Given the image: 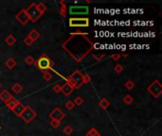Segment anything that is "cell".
I'll return each mask as SVG.
<instances>
[{
    "label": "cell",
    "instance_id": "obj_1",
    "mask_svg": "<svg viewBox=\"0 0 162 136\" xmlns=\"http://www.w3.org/2000/svg\"><path fill=\"white\" fill-rule=\"evenodd\" d=\"M94 42L85 32H72L62 44L63 49L76 62H81L94 49Z\"/></svg>",
    "mask_w": 162,
    "mask_h": 136
},
{
    "label": "cell",
    "instance_id": "obj_2",
    "mask_svg": "<svg viewBox=\"0 0 162 136\" xmlns=\"http://www.w3.org/2000/svg\"><path fill=\"white\" fill-rule=\"evenodd\" d=\"M34 64L39 70L44 72V71H49L50 69H52L54 62L46 53H43L38 58V60L34 62Z\"/></svg>",
    "mask_w": 162,
    "mask_h": 136
},
{
    "label": "cell",
    "instance_id": "obj_3",
    "mask_svg": "<svg viewBox=\"0 0 162 136\" xmlns=\"http://www.w3.org/2000/svg\"><path fill=\"white\" fill-rule=\"evenodd\" d=\"M26 12H27V14L30 18V21H31L32 23L37 22L43 15L41 12L39 11L36 3H31L29 7L26 9Z\"/></svg>",
    "mask_w": 162,
    "mask_h": 136
},
{
    "label": "cell",
    "instance_id": "obj_4",
    "mask_svg": "<svg viewBox=\"0 0 162 136\" xmlns=\"http://www.w3.org/2000/svg\"><path fill=\"white\" fill-rule=\"evenodd\" d=\"M147 91L154 98H158L162 94V84L158 80H154L150 85L147 87Z\"/></svg>",
    "mask_w": 162,
    "mask_h": 136
},
{
    "label": "cell",
    "instance_id": "obj_5",
    "mask_svg": "<svg viewBox=\"0 0 162 136\" xmlns=\"http://www.w3.org/2000/svg\"><path fill=\"white\" fill-rule=\"evenodd\" d=\"M89 19L86 17H71L69 19V27L71 28H87Z\"/></svg>",
    "mask_w": 162,
    "mask_h": 136
},
{
    "label": "cell",
    "instance_id": "obj_6",
    "mask_svg": "<svg viewBox=\"0 0 162 136\" xmlns=\"http://www.w3.org/2000/svg\"><path fill=\"white\" fill-rule=\"evenodd\" d=\"M36 116H37V113H36V112L34 111V110H32L30 106H26L24 112L20 115V117L22 118V120L25 123L29 124V123H30L32 120L36 117Z\"/></svg>",
    "mask_w": 162,
    "mask_h": 136
},
{
    "label": "cell",
    "instance_id": "obj_7",
    "mask_svg": "<svg viewBox=\"0 0 162 136\" xmlns=\"http://www.w3.org/2000/svg\"><path fill=\"white\" fill-rule=\"evenodd\" d=\"M89 9L87 6H70L69 7V14L70 15H85L88 14Z\"/></svg>",
    "mask_w": 162,
    "mask_h": 136
},
{
    "label": "cell",
    "instance_id": "obj_8",
    "mask_svg": "<svg viewBox=\"0 0 162 136\" xmlns=\"http://www.w3.org/2000/svg\"><path fill=\"white\" fill-rule=\"evenodd\" d=\"M69 77H70V79L75 82L76 89H79L83 86V75L82 74V72L80 70H75Z\"/></svg>",
    "mask_w": 162,
    "mask_h": 136
},
{
    "label": "cell",
    "instance_id": "obj_9",
    "mask_svg": "<svg viewBox=\"0 0 162 136\" xmlns=\"http://www.w3.org/2000/svg\"><path fill=\"white\" fill-rule=\"evenodd\" d=\"M66 117V114H64V112L61 111V109L59 108H55L49 113V118L51 120H57L62 122V120H64V118Z\"/></svg>",
    "mask_w": 162,
    "mask_h": 136
},
{
    "label": "cell",
    "instance_id": "obj_10",
    "mask_svg": "<svg viewBox=\"0 0 162 136\" xmlns=\"http://www.w3.org/2000/svg\"><path fill=\"white\" fill-rule=\"evenodd\" d=\"M15 19L18 21V23H20L22 26H25L27 25L30 21V18L27 14V12H26V10L23 9L21 10L20 11L18 12V14L15 15Z\"/></svg>",
    "mask_w": 162,
    "mask_h": 136
},
{
    "label": "cell",
    "instance_id": "obj_11",
    "mask_svg": "<svg viewBox=\"0 0 162 136\" xmlns=\"http://www.w3.org/2000/svg\"><path fill=\"white\" fill-rule=\"evenodd\" d=\"M74 90H75V89H74L72 86H70L69 84H67V82L64 83L63 86H61V93H63L64 95H66V96L70 95L71 94L73 93Z\"/></svg>",
    "mask_w": 162,
    "mask_h": 136
},
{
    "label": "cell",
    "instance_id": "obj_12",
    "mask_svg": "<svg viewBox=\"0 0 162 136\" xmlns=\"http://www.w3.org/2000/svg\"><path fill=\"white\" fill-rule=\"evenodd\" d=\"M26 106L24 104H22L21 102H19L18 104L11 110V112L14 113L16 116H18V117H20V115L22 114V113L24 112V110H25Z\"/></svg>",
    "mask_w": 162,
    "mask_h": 136
},
{
    "label": "cell",
    "instance_id": "obj_13",
    "mask_svg": "<svg viewBox=\"0 0 162 136\" xmlns=\"http://www.w3.org/2000/svg\"><path fill=\"white\" fill-rule=\"evenodd\" d=\"M19 102H20V101L17 100V99L14 98V96H12V95H11V98L7 102H6L5 104H6V106H7V107L11 110H11L14 109V108L18 104Z\"/></svg>",
    "mask_w": 162,
    "mask_h": 136
},
{
    "label": "cell",
    "instance_id": "obj_14",
    "mask_svg": "<svg viewBox=\"0 0 162 136\" xmlns=\"http://www.w3.org/2000/svg\"><path fill=\"white\" fill-rule=\"evenodd\" d=\"M11 98V93L9 92L8 90H3L1 93H0V100L1 101H3L4 103H6L7 102L10 98Z\"/></svg>",
    "mask_w": 162,
    "mask_h": 136
},
{
    "label": "cell",
    "instance_id": "obj_15",
    "mask_svg": "<svg viewBox=\"0 0 162 136\" xmlns=\"http://www.w3.org/2000/svg\"><path fill=\"white\" fill-rule=\"evenodd\" d=\"M60 9H59V14L61 15L62 18H64L67 16V5H66V1H60Z\"/></svg>",
    "mask_w": 162,
    "mask_h": 136
},
{
    "label": "cell",
    "instance_id": "obj_16",
    "mask_svg": "<svg viewBox=\"0 0 162 136\" xmlns=\"http://www.w3.org/2000/svg\"><path fill=\"white\" fill-rule=\"evenodd\" d=\"M5 65L8 69L11 70V69H14L16 66V62H15V60L14 59V58H9V59L6 61Z\"/></svg>",
    "mask_w": 162,
    "mask_h": 136
},
{
    "label": "cell",
    "instance_id": "obj_17",
    "mask_svg": "<svg viewBox=\"0 0 162 136\" xmlns=\"http://www.w3.org/2000/svg\"><path fill=\"white\" fill-rule=\"evenodd\" d=\"M11 91L14 92V94H16V95H18V94H20L22 91H23V86L21 85L20 83H14V85H12V87H11Z\"/></svg>",
    "mask_w": 162,
    "mask_h": 136
},
{
    "label": "cell",
    "instance_id": "obj_18",
    "mask_svg": "<svg viewBox=\"0 0 162 136\" xmlns=\"http://www.w3.org/2000/svg\"><path fill=\"white\" fill-rule=\"evenodd\" d=\"M28 36H29L30 38H31L32 40H33V41L35 42V41H37L38 39L41 37V34L39 33L38 30H36V29H32V30L30 32V33H29Z\"/></svg>",
    "mask_w": 162,
    "mask_h": 136
},
{
    "label": "cell",
    "instance_id": "obj_19",
    "mask_svg": "<svg viewBox=\"0 0 162 136\" xmlns=\"http://www.w3.org/2000/svg\"><path fill=\"white\" fill-rule=\"evenodd\" d=\"M5 42H6V44H7L8 45L11 47V45H14L16 43V38L12 34H11V35H9L7 38L5 39Z\"/></svg>",
    "mask_w": 162,
    "mask_h": 136
},
{
    "label": "cell",
    "instance_id": "obj_20",
    "mask_svg": "<svg viewBox=\"0 0 162 136\" xmlns=\"http://www.w3.org/2000/svg\"><path fill=\"white\" fill-rule=\"evenodd\" d=\"M109 106H110V102L107 100V98H102L99 102V107L102 110H106Z\"/></svg>",
    "mask_w": 162,
    "mask_h": 136
},
{
    "label": "cell",
    "instance_id": "obj_21",
    "mask_svg": "<svg viewBox=\"0 0 162 136\" xmlns=\"http://www.w3.org/2000/svg\"><path fill=\"white\" fill-rule=\"evenodd\" d=\"M37 8H38L39 11H40L42 14H44L45 12H46V11H48V8H47L46 4H45V3H43V2L38 3V4H37Z\"/></svg>",
    "mask_w": 162,
    "mask_h": 136
},
{
    "label": "cell",
    "instance_id": "obj_22",
    "mask_svg": "<svg viewBox=\"0 0 162 136\" xmlns=\"http://www.w3.org/2000/svg\"><path fill=\"white\" fill-rule=\"evenodd\" d=\"M73 128L71 127V126H69V125H67V126H66L64 128H63V132L66 134V135H67V136H69V135H71L73 133Z\"/></svg>",
    "mask_w": 162,
    "mask_h": 136
},
{
    "label": "cell",
    "instance_id": "obj_23",
    "mask_svg": "<svg viewBox=\"0 0 162 136\" xmlns=\"http://www.w3.org/2000/svg\"><path fill=\"white\" fill-rule=\"evenodd\" d=\"M122 100H123V102L125 103L126 105H130V104H132V103L134 102V98H133L132 95H126Z\"/></svg>",
    "mask_w": 162,
    "mask_h": 136
},
{
    "label": "cell",
    "instance_id": "obj_24",
    "mask_svg": "<svg viewBox=\"0 0 162 136\" xmlns=\"http://www.w3.org/2000/svg\"><path fill=\"white\" fill-rule=\"evenodd\" d=\"M52 77H53L52 74H51L49 71H44L43 72V77L46 81H50L52 80Z\"/></svg>",
    "mask_w": 162,
    "mask_h": 136
},
{
    "label": "cell",
    "instance_id": "obj_25",
    "mask_svg": "<svg viewBox=\"0 0 162 136\" xmlns=\"http://www.w3.org/2000/svg\"><path fill=\"white\" fill-rule=\"evenodd\" d=\"M86 136H100V132L97 131L96 128H90L89 131L86 132Z\"/></svg>",
    "mask_w": 162,
    "mask_h": 136
},
{
    "label": "cell",
    "instance_id": "obj_26",
    "mask_svg": "<svg viewBox=\"0 0 162 136\" xmlns=\"http://www.w3.org/2000/svg\"><path fill=\"white\" fill-rule=\"evenodd\" d=\"M24 62H25L26 64H27V65H32V64H34L35 60L33 59V57H31V56H27V57L25 58Z\"/></svg>",
    "mask_w": 162,
    "mask_h": 136
},
{
    "label": "cell",
    "instance_id": "obj_27",
    "mask_svg": "<svg viewBox=\"0 0 162 136\" xmlns=\"http://www.w3.org/2000/svg\"><path fill=\"white\" fill-rule=\"evenodd\" d=\"M92 57L97 61V62H101L103 58L105 57V53H101V54H97V53H92Z\"/></svg>",
    "mask_w": 162,
    "mask_h": 136
},
{
    "label": "cell",
    "instance_id": "obj_28",
    "mask_svg": "<svg viewBox=\"0 0 162 136\" xmlns=\"http://www.w3.org/2000/svg\"><path fill=\"white\" fill-rule=\"evenodd\" d=\"M23 43H24L26 45H27V47H31V45L34 44V41L32 40L31 38H30L29 36H27V37H26L24 40H23Z\"/></svg>",
    "mask_w": 162,
    "mask_h": 136
},
{
    "label": "cell",
    "instance_id": "obj_29",
    "mask_svg": "<svg viewBox=\"0 0 162 136\" xmlns=\"http://www.w3.org/2000/svg\"><path fill=\"white\" fill-rule=\"evenodd\" d=\"M73 103H74L75 106H81V105L83 104V98H81V96H77V98H74Z\"/></svg>",
    "mask_w": 162,
    "mask_h": 136
},
{
    "label": "cell",
    "instance_id": "obj_30",
    "mask_svg": "<svg viewBox=\"0 0 162 136\" xmlns=\"http://www.w3.org/2000/svg\"><path fill=\"white\" fill-rule=\"evenodd\" d=\"M125 88L127 89V90H132V89H134L135 88V83H134V81H132L131 80H127L126 82H125Z\"/></svg>",
    "mask_w": 162,
    "mask_h": 136
},
{
    "label": "cell",
    "instance_id": "obj_31",
    "mask_svg": "<svg viewBox=\"0 0 162 136\" xmlns=\"http://www.w3.org/2000/svg\"><path fill=\"white\" fill-rule=\"evenodd\" d=\"M50 126L53 128H58L61 126V122L57 120H50Z\"/></svg>",
    "mask_w": 162,
    "mask_h": 136
},
{
    "label": "cell",
    "instance_id": "obj_32",
    "mask_svg": "<svg viewBox=\"0 0 162 136\" xmlns=\"http://www.w3.org/2000/svg\"><path fill=\"white\" fill-rule=\"evenodd\" d=\"M66 108L67 109V110H72V109H74V107H75V105H74V103H73V101H71V100H67V102H66Z\"/></svg>",
    "mask_w": 162,
    "mask_h": 136
},
{
    "label": "cell",
    "instance_id": "obj_33",
    "mask_svg": "<svg viewBox=\"0 0 162 136\" xmlns=\"http://www.w3.org/2000/svg\"><path fill=\"white\" fill-rule=\"evenodd\" d=\"M114 71L117 74H120L123 71V66H122L121 64H117V65L114 67Z\"/></svg>",
    "mask_w": 162,
    "mask_h": 136
},
{
    "label": "cell",
    "instance_id": "obj_34",
    "mask_svg": "<svg viewBox=\"0 0 162 136\" xmlns=\"http://www.w3.org/2000/svg\"><path fill=\"white\" fill-rule=\"evenodd\" d=\"M90 80H91V77H90L89 75H83V84L89 83Z\"/></svg>",
    "mask_w": 162,
    "mask_h": 136
},
{
    "label": "cell",
    "instance_id": "obj_35",
    "mask_svg": "<svg viewBox=\"0 0 162 136\" xmlns=\"http://www.w3.org/2000/svg\"><path fill=\"white\" fill-rule=\"evenodd\" d=\"M53 91L55 94H59L61 93V85H59V84H55V85L53 86Z\"/></svg>",
    "mask_w": 162,
    "mask_h": 136
},
{
    "label": "cell",
    "instance_id": "obj_36",
    "mask_svg": "<svg viewBox=\"0 0 162 136\" xmlns=\"http://www.w3.org/2000/svg\"><path fill=\"white\" fill-rule=\"evenodd\" d=\"M120 57H121V55H120V54H112L110 56V58H111L113 61H119L120 59Z\"/></svg>",
    "mask_w": 162,
    "mask_h": 136
},
{
    "label": "cell",
    "instance_id": "obj_37",
    "mask_svg": "<svg viewBox=\"0 0 162 136\" xmlns=\"http://www.w3.org/2000/svg\"><path fill=\"white\" fill-rule=\"evenodd\" d=\"M122 57H123V58H127V57H128V54H123V55H122Z\"/></svg>",
    "mask_w": 162,
    "mask_h": 136
},
{
    "label": "cell",
    "instance_id": "obj_38",
    "mask_svg": "<svg viewBox=\"0 0 162 136\" xmlns=\"http://www.w3.org/2000/svg\"><path fill=\"white\" fill-rule=\"evenodd\" d=\"M0 88H1V83H0Z\"/></svg>",
    "mask_w": 162,
    "mask_h": 136
},
{
    "label": "cell",
    "instance_id": "obj_39",
    "mask_svg": "<svg viewBox=\"0 0 162 136\" xmlns=\"http://www.w3.org/2000/svg\"><path fill=\"white\" fill-rule=\"evenodd\" d=\"M100 136H101V135H100Z\"/></svg>",
    "mask_w": 162,
    "mask_h": 136
}]
</instances>
